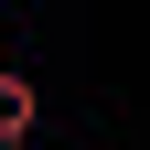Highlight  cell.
<instances>
[{
	"instance_id": "1",
	"label": "cell",
	"mask_w": 150,
	"mask_h": 150,
	"mask_svg": "<svg viewBox=\"0 0 150 150\" xmlns=\"http://www.w3.org/2000/svg\"><path fill=\"white\" fill-rule=\"evenodd\" d=\"M32 107H43V97H32L22 75H0V129H11V139H32Z\"/></svg>"
},
{
	"instance_id": "2",
	"label": "cell",
	"mask_w": 150,
	"mask_h": 150,
	"mask_svg": "<svg viewBox=\"0 0 150 150\" xmlns=\"http://www.w3.org/2000/svg\"><path fill=\"white\" fill-rule=\"evenodd\" d=\"M22 150H32V139H22Z\"/></svg>"
}]
</instances>
